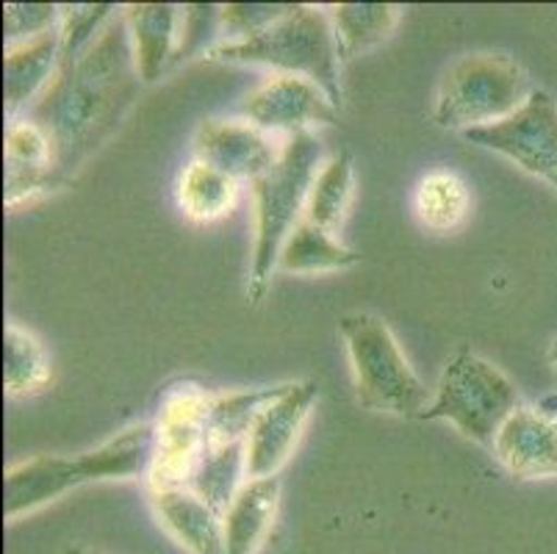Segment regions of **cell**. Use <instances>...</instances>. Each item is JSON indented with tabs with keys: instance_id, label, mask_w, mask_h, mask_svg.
Wrapping results in <instances>:
<instances>
[{
	"instance_id": "cell-28",
	"label": "cell",
	"mask_w": 557,
	"mask_h": 554,
	"mask_svg": "<svg viewBox=\"0 0 557 554\" xmlns=\"http://www.w3.org/2000/svg\"><path fill=\"white\" fill-rule=\"evenodd\" d=\"M292 7L295 3H227V7H220L216 20L227 42H242V39L256 37L258 30L270 28L275 20L292 12Z\"/></svg>"
},
{
	"instance_id": "cell-24",
	"label": "cell",
	"mask_w": 557,
	"mask_h": 554,
	"mask_svg": "<svg viewBox=\"0 0 557 554\" xmlns=\"http://www.w3.org/2000/svg\"><path fill=\"white\" fill-rule=\"evenodd\" d=\"M352 186H356L352 156L342 150L331 161H325L322 170L317 172V177H313L306 206V220L327 233L338 231L344 220H347L349 202H352Z\"/></svg>"
},
{
	"instance_id": "cell-27",
	"label": "cell",
	"mask_w": 557,
	"mask_h": 554,
	"mask_svg": "<svg viewBox=\"0 0 557 554\" xmlns=\"http://www.w3.org/2000/svg\"><path fill=\"white\" fill-rule=\"evenodd\" d=\"M59 25H62V7H53V3H7L3 7L7 48L42 37Z\"/></svg>"
},
{
	"instance_id": "cell-3",
	"label": "cell",
	"mask_w": 557,
	"mask_h": 554,
	"mask_svg": "<svg viewBox=\"0 0 557 554\" xmlns=\"http://www.w3.org/2000/svg\"><path fill=\"white\" fill-rule=\"evenodd\" d=\"M220 64H258L272 67L275 75L308 78L342 109V50L327 9L295 3L270 28L242 42H220L206 53Z\"/></svg>"
},
{
	"instance_id": "cell-11",
	"label": "cell",
	"mask_w": 557,
	"mask_h": 554,
	"mask_svg": "<svg viewBox=\"0 0 557 554\" xmlns=\"http://www.w3.org/2000/svg\"><path fill=\"white\" fill-rule=\"evenodd\" d=\"M247 122L267 134H302L308 125H331L338 109L313 81L297 75H272L242 103Z\"/></svg>"
},
{
	"instance_id": "cell-25",
	"label": "cell",
	"mask_w": 557,
	"mask_h": 554,
	"mask_svg": "<svg viewBox=\"0 0 557 554\" xmlns=\"http://www.w3.org/2000/svg\"><path fill=\"white\" fill-rule=\"evenodd\" d=\"M469 189L455 172L435 170L417 183L413 211L419 222L430 231L449 233L460 227L469 217Z\"/></svg>"
},
{
	"instance_id": "cell-7",
	"label": "cell",
	"mask_w": 557,
	"mask_h": 554,
	"mask_svg": "<svg viewBox=\"0 0 557 554\" xmlns=\"http://www.w3.org/2000/svg\"><path fill=\"white\" fill-rule=\"evenodd\" d=\"M521 405L519 389L503 369L472 349H458L444 366L433 403L419 419L449 421L466 439L494 446L496 433Z\"/></svg>"
},
{
	"instance_id": "cell-13",
	"label": "cell",
	"mask_w": 557,
	"mask_h": 554,
	"mask_svg": "<svg viewBox=\"0 0 557 554\" xmlns=\"http://www.w3.org/2000/svg\"><path fill=\"white\" fill-rule=\"evenodd\" d=\"M7 200L9 208L32 202L37 197L62 189L67 177L55 167V147L39 122L20 116L7 128Z\"/></svg>"
},
{
	"instance_id": "cell-30",
	"label": "cell",
	"mask_w": 557,
	"mask_h": 554,
	"mask_svg": "<svg viewBox=\"0 0 557 554\" xmlns=\"http://www.w3.org/2000/svg\"><path fill=\"white\" fill-rule=\"evenodd\" d=\"M549 360H552V366H555V369H557V342L552 344V349H549Z\"/></svg>"
},
{
	"instance_id": "cell-14",
	"label": "cell",
	"mask_w": 557,
	"mask_h": 554,
	"mask_svg": "<svg viewBox=\"0 0 557 554\" xmlns=\"http://www.w3.org/2000/svg\"><path fill=\"white\" fill-rule=\"evenodd\" d=\"M496 460L519 480L557 477V419L521 405L494 439Z\"/></svg>"
},
{
	"instance_id": "cell-29",
	"label": "cell",
	"mask_w": 557,
	"mask_h": 554,
	"mask_svg": "<svg viewBox=\"0 0 557 554\" xmlns=\"http://www.w3.org/2000/svg\"><path fill=\"white\" fill-rule=\"evenodd\" d=\"M64 554H103V552H92V549H84V546H73V549H67V552Z\"/></svg>"
},
{
	"instance_id": "cell-18",
	"label": "cell",
	"mask_w": 557,
	"mask_h": 554,
	"mask_svg": "<svg viewBox=\"0 0 557 554\" xmlns=\"http://www.w3.org/2000/svg\"><path fill=\"white\" fill-rule=\"evenodd\" d=\"M277 505H281V480L277 477L247 480L222 516L225 554H258L275 525Z\"/></svg>"
},
{
	"instance_id": "cell-17",
	"label": "cell",
	"mask_w": 557,
	"mask_h": 554,
	"mask_svg": "<svg viewBox=\"0 0 557 554\" xmlns=\"http://www.w3.org/2000/svg\"><path fill=\"white\" fill-rule=\"evenodd\" d=\"M181 7L172 3H131L123 9L128 25L131 48H134L136 73L141 84H153L164 73L166 61L178 56Z\"/></svg>"
},
{
	"instance_id": "cell-2",
	"label": "cell",
	"mask_w": 557,
	"mask_h": 554,
	"mask_svg": "<svg viewBox=\"0 0 557 554\" xmlns=\"http://www.w3.org/2000/svg\"><path fill=\"white\" fill-rule=\"evenodd\" d=\"M156 450V424H134L98 450L81 455H39L12 466L3 480L7 521L34 513L89 482L148 477Z\"/></svg>"
},
{
	"instance_id": "cell-5",
	"label": "cell",
	"mask_w": 557,
	"mask_h": 554,
	"mask_svg": "<svg viewBox=\"0 0 557 554\" xmlns=\"http://www.w3.org/2000/svg\"><path fill=\"white\" fill-rule=\"evenodd\" d=\"M533 95L530 75L505 53H469L449 64L435 95L433 120L438 128H485L508 120Z\"/></svg>"
},
{
	"instance_id": "cell-26",
	"label": "cell",
	"mask_w": 557,
	"mask_h": 554,
	"mask_svg": "<svg viewBox=\"0 0 557 554\" xmlns=\"http://www.w3.org/2000/svg\"><path fill=\"white\" fill-rule=\"evenodd\" d=\"M239 197V183L220 170L191 161L178 181V202L195 222H214L227 217Z\"/></svg>"
},
{
	"instance_id": "cell-16",
	"label": "cell",
	"mask_w": 557,
	"mask_h": 554,
	"mask_svg": "<svg viewBox=\"0 0 557 554\" xmlns=\"http://www.w3.org/2000/svg\"><path fill=\"white\" fill-rule=\"evenodd\" d=\"M62 56V30H48L42 37L20 42L7 48L3 59V109L9 122L20 116V111L28 109L39 91L48 89L53 81L55 67ZM42 98V95H39Z\"/></svg>"
},
{
	"instance_id": "cell-19",
	"label": "cell",
	"mask_w": 557,
	"mask_h": 554,
	"mask_svg": "<svg viewBox=\"0 0 557 554\" xmlns=\"http://www.w3.org/2000/svg\"><path fill=\"white\" fill-rule=\"evenodd\" d=\"M333 30H336L342 59L377 48L394 34L399 23V7L392 3H338L327 7Z\"/></svg>"
},
{
	"instance_id": "cell-23",
	"label": "cell",
	"mask_w": 557,
	"mask_h": 554,
	"mask_svg": "<svg viewBox=\"0 0 557 554\" xmlns=\"http://www.w3.org/2000/svg\"><path fill=\"white\" fill-rule=\"evenodd\" d=\"M247 475V441L227 446L206 450L197 464L195 475L189 480V491H195L200 500L209 502L220 516L231 507L233 496L239 494Z\"/></svg>"
},
{
	"instance_id": "cell-12",
	"label": "cell",
	"mask_w": 557,
	"mask_h": 554,
	"mask_svg": "<svg viewBox=\"0 0 557 554\" xmlns=\"http://www.w3.org/2000/svg\"><path fill=\"white\" fill-rule=\"evenodd\" d=\"M195 161L220 170L233 181H256L277 161L281 150L267 131L252 122L206 120L195 131Z\"/></svg>"
},
{
	"instance_id": "cell-9",
	"label": "cell",
	"mask_w": 557,
	"mask_h": 554,
	"mask_svg": "<svg viewBox=\"0 0 557 554\" xmlns=\"http://www.w3.org/2000/svg\"><path fill=\"white\" fill-rule=\"evenodd\" d=\"M460 136L483 150L499 152L557 192V103L549 91L533 89L527 103L508 120Z\"/></svg>"
},
{
	"instance_id": "cell-20",
	"label": "cell",
	"mask_w": 557,
	"mask_h": 554,
	"mask_svg": "<svg viewBox=\"0 0 557 554\" xmlns=\"http://www.w3.org/2000/svg\"><path fill=\"white\" fill-rule=\"evenodd\" d=\"M361 261L356 250H349L327 231L317 227L313 222L300 220V225L292 231V236L283 244L277 269L297 274H317V272H336V269H349Z\"/></svg>"
},
{
	"instance_id": "cell-1",
	"label": "cell",
	"mask_w": 557,
	"mask_h": 554,
	"mask_svg": "<svg viewBox=\"0 0 557 554\" xmlns=\"http://www.w3.org/2000/svg\"><path fill=\"white\" fill-rule=\"evenodd\" d=\"M134 48L123 14L103 25L95 42L75 59H59L53 81L42 98L28 109L55 147V167L62 177L120 125L139 95Z\"/></svg>"
},
{
	"instance_id": "cell-4",
	"label": "cell",
	"mask_w": 557,
	"mask_h": 554,
	"mask_svg": "<svg viewBox=\"0 0 557 554\" xmlns=\"http://www.w3.org/2000/svg\"><path fill=\"white\" fill-rule=\"evenodd\" d=\"M325 164V147L311 131L288 136L275 164L250 183L256 200V247H252L250 303H261L272 272L277 269L283 244L300 220H306L313 177Z\"/></svg>"
},
{
	"instance_id": "cell-8",
	"label": "cell",
	"mask_w": 557,
	"mask_h": 554,
	"mask_svg": "<svg viewBox=\"0 0 557 554\" xmlns=\"http://www.w3.org/2000/svg\"><path fill=\"white\" fill-rule=\"evenodd\" d=\"M211 394L200 385H172L156 421V450L148 471V491L189 488L191 475L206 450V419Z\"/></svg>"
},
{
	"instance_id": "cell-10",
	"label": "cell",
	"mask_w": 557,
	"mask_h": 554,
	"mask_svg": "<svg viewBox=\"0 0 557 554\" xmlns=\"http://www.w3.org/2000/svg\"><path fill=\"white\" fill-rule=\"evenodd\" d=\"M317 383H283L281 394L272 399L247 435V480L277 477L295 452L302 427L317 405Z\"/></svg>"
},
{
	"instance_id": "cell-6",
	"label": "cell",
	"mask_w": 557,
	"mask_h": 554,
	"mask_svg": "<svg viewBox=\"0 0 557 554\" xmlns=\"http://www.w3.org/2000/svg\"><path fill=\"white\" fill-rule=\"evenodd\" d=\"M356 380L358 403L374 414L422 416L428 389L410 369L392 328L374 313H347L338 322Z\"/></svg>"
},
{
	"instance_id": "cell-15",
	"label": "cell",
	"mask_w": 557,
	"mask_h": 554,
	"mask_svg": "<svg viewBox=\"0 0 557 554\" xmlns=\"http://www.w3.org/2000/svg\"><path fill=\"white\" fill-rule=\"evenodd\" d=\"M159 525L166 535L189 554H225V525L222 516L189 488L148 491Z\"/></svg>"
},
{
	"instance_id": "cell-22",
	"label": "cell",
	"mask_w": 557,
	"mask_h": 554,
	"mask_svg": "<svg viewBox=\"0 0 557 554\" xmlns=\"http://www.w3.org/2000/svg\"><path fill=\"white\" fill-rule=\"evenodd\" d=\"M53 380L45 347L34 333L7 322L3 330V389L9 396H32L45 391Z\"/></svg>"
},
{
	"instance_id": "cell-21",
	"label": "cell",
	"mask_w": 557,
	"mask_h": 554,
	"mask_svg": "<svg viewBox=\"0 0 557 554\" xmlns=\"http://www.w3.org/2000/svg\"><path fill=\"white\" fill-rule=\"evenodd\" d=\"M281 391L283 385H272V389H252L236 391V394L211 396L209 419H206V450L247 441V435H250L252 424H256V419L261 416V410L267 408Z\"/></svg>"
}]
</instances>
